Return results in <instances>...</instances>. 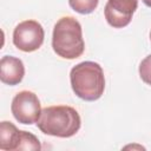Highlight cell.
<instances>
[{
  "mask_svg": "<svg viewBox=\"0 0 151 151\" xmlns=\"http://www.w3.org/2000/svg\"><path fill=\"white\" fill-rule=\"evenodd\" d=\"M80 125L79 113L76 109L67 105L45 107L37 122V126L42 133L60 138L74 136L79 131Z\"/></svg>",
  "mask_w": 151,
  "mask_h": 151,
  "instance_id": "6da1fadb",
  "label": "cell"
},
{
  "mask_svg": "<svg viewBox=\"0 0 151 151\" xmlns=\"http://www.w3.org/2000/svg\"><path fill=\"white\" fill-rule=\"evenodd\" d=\"M70 80L77 97L86 101L99 99L105 90V77L101 66L94 61H83L73 66Z\"/></svg>",
  "mask_w": 151,
  "mask_h": 151,
  "instance_id": "7a4b0ae2",
  "label": "cell"
},
{
  "mask_svg": "<svg viewBox=\"0 0 151 151\" xmlns=\"http://www.w3.org/2000/svg\"><path fill=\"white\" fill-rule=\"evenodd\" d=\"M53 51L61 58H79L85 50L81 25L73 17L60 18L53 28L52 34Z\"/></svg>",
  "mask_w": 151,
  "mask_h": 151,
  "instance_id": "3957f363",
  "label": "cell"
},
{
  "mask_svg": "<svg viewBox=\"0 0 151 151\" xmlns=\"http://www.w3.org/2000/svg\"><path fill=\"white\" fill-rule=\"evenodd\" d=\"M45 32L35 20H25L15 26L13 31V44L22 52H34L44 42Z\"/></svg>",
  "mask_w": 151,
  "mask_h": 151,
  "instance_id": "277c9868",
  "label": "cell"
},
{
  "mask_svg": "<svg viewBox=\"0 0 151 151\" xmlns=\"http://www.w3.org/2000/svg\"><path fill=\"white\" fill-rule=\"evenodd\" d=\"M11 111L19 123L31 125L39 120L42 110L40 100L35 93L31 91H21L14 96Z\"/></svg>",
  "mask_w": 151,
  "mask_h": 151,
  "instance_id": "5b68a950",
  "label": "cell"
},
{
  "mask_svg": "<svg viewBox=\"0 0 151 151\" xmlns=\"http://www.w3.org/2000/svg\"><path fill=\"white\" fill-rule=\"evenodd\" d=\"M138 7V0H107L104 14L107 24L114 28H123L131 22Z\"/></svg>",
  "mask_w": 151,
  "mask_h": 151,
  "instance_id": "8992f818",
  "label": "cell"
},
{
  "mask_svg": "<svg viewBox=\"0 0 151 151\" xmlns=\"http://www.w3.org/2000/svg\"><path fill=\"white\" fill-rule=\"evenodd\" d=\"M25 76L24 63L12 55H4L0 60V79L4 84L9 86L18 85L21 83Z\"/></svg>",
  "mask_w": 151,
  "mask_h": 151,
  "instance_id": "52a82bcc",
  "label": "cell"
},
{
  "mask_svg": "<svg viewBox=\"0 0 151 151\" xmlns=\"http://www.w3.org/2000/svg\"><path fill=\"white\" fill-rule=\"evenodd\" d=\"M20 130L11 122L0 123V149L4 151H17L19 145Z\"/></svg>",
  "mask_w": 151,
  "mask_h": 151,
  "instance_id": "ba28073f",
  "label": "cell"
},
{
  "mask_svg": "<svg viewBox=\"0 0 151 151\" xmlns=\"http://www.w3.org/2000/svg\"><path fill=\"white\" fill-rule=\"evenodd\" d=\"M41 145L39 139L27 132V131H21L20 130V137H19V145L17 150H40Z\"/></svg>",
  "mask_w": 151,
  "mask_h": 151,
  "instance_id": "9c48e42d",
  "label": "cell"
},
{
  "mask_svg": "<svg viewBox=\"0 0 151 151\" xmlns=\"http://www.w3.org/2000/svg\"><path fill=\"white\" fill-rule=\"evenodd\" d=\"M98 2L99 0H68L71 8L80 14L92 13L97 8Z\"/></svg>",
  "mask_w": 151,
  "mask_h": 151,
  "instance_id": "30bf717a",
  "label": "cell"
},
{
  "mask_svg": "<svg viewBox=\"0 0 151 151\" xmlns=\"http://www.w3.org/2000/svg\"><path fill=\"white\" fill-rule=\"evenodd\" d=\"M139 76L145 84L151 85V54L145 57L139 64Z\"/></svg>",
  "mask_w": 151,
  "mask_h": 151,
  "instance_id": "8fae6325",
  "label": "cell"
},
{
  "mask_svg": "<svg viewBox=\"0 0 151 151\" xmlns=\"http://www.w3.org/2000/svg\"><path fill=\"white\" fill-rule=\"evenodd\" d=\"M142 1H143L147 7H151V0H142Z\"/></svg>",
  "mask_w": 151,
  "mask_h": 151,
  "instance_id": "7c38bea8",
  "label": "cell"
},
{
  "mask_svg": "<svg viewBox=\"0 0 151 151\" xmlns=\"http://www.w3.org/2000/svg\"><path fill=\"white\" fill-rule=\"evenodd\" d=\"M150 40H151V32H150Z\"/></svg>",
  "mask_w": 151,
  "mask_h": 151,
  "instance_id": "4fadbf2b",
  "label": "cell"
}]
</instances>
